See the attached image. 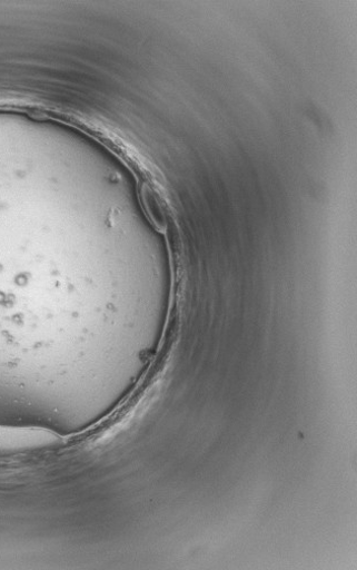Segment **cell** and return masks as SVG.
<instances>
[{"label": "cell", "mask_w": 357, "mask_h": 570, "mask_svg": "<svg viewBox=\"0 0 357 570\" xmlns=\"http://www.w3.org/2000/svg\"><path fill=\"white\" fill-rule=\"evenodd\" d=\"M58 435L40 428L0 424V455L21 454L57 444Z\"/></svg>", "instance_id": "obj_1"}]
</instances>
